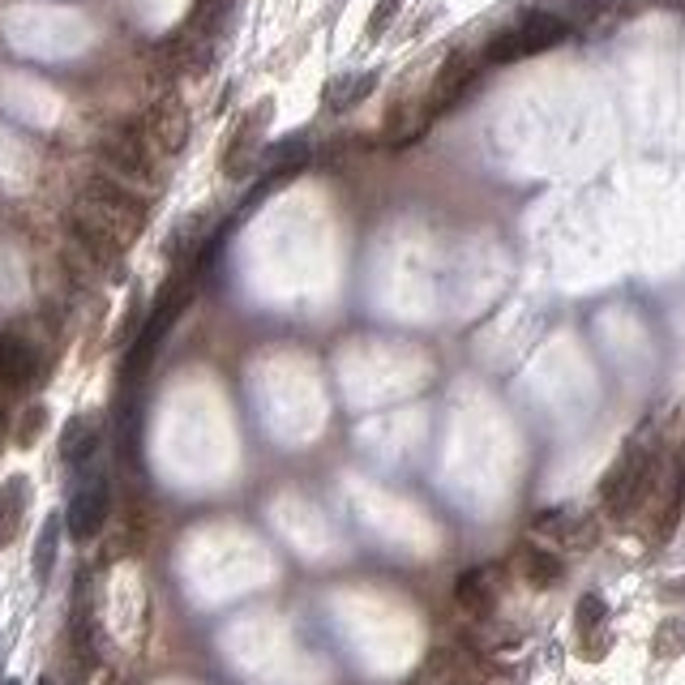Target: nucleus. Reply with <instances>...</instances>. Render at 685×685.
<instances>
[{
	"label": "nucleus",
	"mask_w": 685,
	"mask_h": 685,
	"mask_svg": "<svg viewBox=\"0 0 685 685\" xmlns=\"http://www.w3.org/2000/svg\"><path fill=\"white\" fill-rule=\"evenodd\" d=\"M95 159H99V172L125 180L133 189L159 185V155L137 125H120V129L103 133L95 142Z\"/></svg>",
	"instance_id": "nucleus-3"
},
{
	"label": "nucleus",
	"mask_w": 685,
	"mask_h": 685,
	"mask_svg": "<svg viewBox=\"0 0 685 685\" xmlns=\"http://www.w3.org/2000/svg\"><path fill=\"white\" fill-rule=\"evenodd\" d=\"M604 621H608V604L600 591H587L583 600H578L574 608V626H578V638H591V634H600L604 630Z\"/></svg>",
	"instance_id": "nucleus-19"
},
{
	"label": "nucleus",
	"mask_w": 685,
	"mask_h": 685,
	"mask_svg": "<svg viewBox=\"0 0 685 685\" xmlns=\"http://www.w3.org/2000/svg\"><path fill=\"white\" fill-rule=\"evenodd\" d=\"M43 420H48V411H43L39 403L26 411V416L18 420V446H35V437H39V429H43Z\"/></svg>",
	"instance_id": "nucleus-22"
},
{
	"label": "nucleus",
	"mask_w": 685,
	"mask_h": 685,
	"mask_svg": "<svg viewBox=\"0 0 685 685\" xmlns=\"http://www.w3.org/2000/svg\"><path fill=\"white\" fill-rule=\"evenodd\" d=\"M39 685H52V677H43V681H39Z\"/></svg>",
	"instance_id": "nucleus-25"
},
{
	"label": "nucleus",
	"mask_w": 685,
	"mask_h": 685,
	"mask_svg": "<svg viewBox=\"0 0 685 685\" xmlns=\"http://www.w3.org/2000/svg\"><path fill=\"white\" fill-rule=\"evenodd\" d=\"M60 531H65V519H56V514H48V519H43L39 540H35V578H39V583H48L52 570H56V557H60Z\"/></svg>",
	"instance_id": "nucleus-16"
},
{
	"label": "nucleus",
	"mask_w": 685,
	"mask_h": 685,
	"mask_svg": "<svg viewBox=\"0 0 685 685\" xmlns=\"http://www.w3.org/2000/svg\"><path fill=\"white\" fill-rule=\"evenodd\" d=\"M497 587H501L497 566H471L459 583H454V600H459V608L471 617H489L497 604Z\"/></svg>",
	"instance_id": "nucleus-11"
},
{
	"label": "nucleus",
	"mask_w": 685,
	"mask_h": 685,
	"mask_svg": "<svg viewBox=\"0 0 685 685\" xmlns=\"http://www.w3.org/2000/svg\"><path fill=\"white\" fill-rule=\"evenodd\" d=\"M112 514V480L108 471H103L99 463H90L78 471V484H73L69 493V510H65V531L73 540H95L103 523H108Z\"/></svg>",
	"instance_id": "nucleus-5"
},
{
	"label": "nucleus",
	"mask_w": 685,
	"mask_h": 685,
	"mask_svg": "<svg viewBox=\"0 0 685 685\" xmlns=\"http://www.w3.org/2000/svg\"><path fill=\"white\" fill-rule=\"evenodd\" d=\"M137 129L155 146V155H180L189 142V112L176 99H155L146 108V116L137 120Z\"/></svg>",
	"instance_id": "nucleus-8"
},
{
	"label": "nucleus",
	"mask_w": 685,
	"mask_h": 685,
	"mask_svg": "<svg viewBox=\"0 0 685 685\" xmlns=\"http://www.w3.org/2000/svg\"><path fill=\"white\" fill-rule=\"evenodd\" d=\"M685 651V621H677V617H668L664 626L656 630V656H664V660H673V656H681Z\"/></svg>",
	"instance_id": "nucleus-20"
},
{
	"label": "nucleus",
	"mask_w": 685,
	"mask_h": 685,
	"mask_svg": "<svg viewBox=\"0 0 685 685\" xmlns=\"http://www.w3.org/2000/svg\"><path fill=\"white\" fill-rule=\"evenodd\" d=\"M43 373V352L26 330H5L0 334V390L18 394L30 390Z\"/></svg>",
	"instance_id": "nucleus-7"
},
{
	"label": "nucleus",
	"mask_w": 685,
	"mask_h": 685,
	"mask_svg": "<svg viewBox=\"0 0 685 685\" xmlns=\"http://www.w3.org/2000/svg\"><path fill=\"white\" fill-rule=\"evenodd\" d=\"M26 506H30V480L26 476H9L5 484H0V548H9L13 540H18Z\"/></svg>",
	"instance_id": "nucleus-13"
},
{
	"label": "nucleus",
	"mask_w": 685,
	"mask_h": 685,
	"mask_svg": "<svg viewBox=\"0 0 685 685\" xmlns=\"http://www.w3.org/2000/svg\"><path fill=\"white\" fill-rule=\"evenodd\" d=\"M9 424V403H5V390H0V429Z\"/></svg>",
	"instance_id": "nucleus-24"
},
{
	"label": "nucleus",
	"mask_w": 685,
	"mask_h": 685,
	"mask_svg": "<svg viewBox=\"0 0 685 685\" xmlns=\"http://www.w3.org/2000/svg\"><path fill=\"white\" fill-rule=\"evenodd\" d=\"M99 446H103V433H99L95 420H86V416H69L65 420V429H60V459H65L73 471L95 463Z\"/></svg>",
	"instance_id": "nucleus-12"
},
{
	"label": "nucleus",
	"mask_w": 685,
	"mask_h": 685,
	"mask_svg": "<svg viewBox=\"0 0 685 685\" xmlns=\"http://www.w3.org/2000/svg\"><path fill=\"white\" fill-rule=\"evenodd\" d=\"M78 206L95 223L108 227L116 240H125V245L137 232H142L146 219H150V202H146V197L137 193L133 185H125V180L108 176V172H90L82 180V202Z\"/></svg>",
	"instance_id": "nucleus-2"
},
{
	"label": "nucleus",
	"mask_w": 685,
	"mask_h": 685,
	"mask_svg": "<svg viewBox=\"0 0 685 685\" xmlns=\"http://www.w3.org/2000/svg\"><path fill=\"white\" fill-rule=\"evenodd\" d=\"M403 0H377V9H373V18H369V39H382V30L394 22V13H399Z\"/></svg>",
	"instance_id": "nucleus-23"
},
{
	"label": "nucleus",
	"mask_w": 685,
	"mask_h": 685,
	"mask_svg": "<svg viewBox=\"0 0 685 685\" xmlns=\"http://www.w3.org/2000/svg\"><path fill=\"white\" fill-rule=\"evenodd\" d=\"M266 120H270V99H262V103L253 108V116H245V120L236 125L232 142H227V155H223V172L232 176V180H240V176L249 172V163H253V155H257V146H262Z\"/></svg>",
	"instance_id": "nucleus-10"
},
{
	"label": "nucleus",
	"mask_w": 685,
	"mask_h": 685,
	"mask_svg": "<svg viewBox=\"0 0 685 685\" xmlns=\"http://www.w3.org/2000/svg\"><path fill=\"white\" fill-rule=\"evenodd\" d=\"M5 685H18V681H5Z\"/></svg>",
	"instance_id": "nucleus-26"
},
{
	"label": "nucleus",
	"mask_w": 685,
	"mask_h": 685,
	"mask_svg": "<svg viewBox=\"0 0 685 685\" xmlns=\"http://www.w3.org/2000/svg\"><path fill=\"white\" fill-rule=\"evenodd\" d=\"M65 236L73 240V249L82 253V262L90 270H103V274H112V279H120V274H125V249L129 245H125V240H116L103 223L90 219L82 206L65 215Z\"/></svg>",
	"instance_id": "nucleus-6"
},
{
	"label": "nucleus",
	"mask_w": 685,
	"mask_h": 685,
	"mask_svg": "<svg viewBox=\"0 0 685 685\" xmlns=\"http://www.w3.org/2000/svg\"><path fill=\"white\" fill-rule=\"evenodd\" d=\"M656 463H660V454L651 446L647 429L626 441V450L617 454V463L608 467V476L600 480V501L613 519H630V514L643 506L651 480H656Z\"/></svg>",
	"instance_id": "nucleus-1"
},
{
	"label": "nucleus",
	"mask_w": 685,
	"mask_h": 685,
	"mask_svg": "<svg viewBox=\"0 0 685 685\" xmlns=\"http://www.w3.org/2000/svg\"><path fill=\"white\" fill-rule=\"evenodd\" d=\"M587 527H578V519L570 510H540L536 514V536H553V540H574V544H583Z\"/></svg>",
	"instance_id": "nucleus-18"
},
{
	"label": "nucleus",
	"mask_w": 685,
	"mask_h": 685,
	"mask_svg": "<svg viewBox=\"0 0 685 685\" xmlns=\"http://www.w3.org/2000/svg\"><path fill=\"white\" fill-rule=\"evenodd\" d=\"M566 39H570L566 18H557V13H527L523 22L497 30V35L484 43V60H489V65H514V60L540 56Z\"/></svg>",
	"instance_id": "nucleus-4"
},
{
	"label": "nucleus",
	"mask_w": 685,
	"mask_h": 685,
	"mask_svg": "<svg viewBox=\"0 0 685 685\" xmlns=\"http://www.w3.org/2000/svg\"><path fill=\"white\" fill-rule=\"evenodd\" d=\"M373 86H377V73H356V78H334L326 86V108L330 112H347V108H356V103H364L373 95Z\"/></svg>",
	"instance_id": "nucleus-15"
},
{
	"label": "nucleus",
	"mask_w": 685,
	"mask_h": 685,
	"mask_svg": "<svg viewBox=\"0 0 685 685\" xmlns=\"http://www.w3.org/2000/svg\"><path fill=\"white\" fill-rule=\"evenodd\" d=\"M480 78V60L471 56V52H450L446 56V65L437 69V78H433V90H429V116H441V112H450L454 103H459L471 86H476Z\"/></svg>",
	"instance_id": "nucleus-9"
},
{
	"label": "nucleus",
	"mask_w": 685,
	"mask_h": 685,
	"mask_svg": "<svg viewBox=\"0 0 685 685\" xmlns=\"http://www.w3.org/2000/svg\"><path fill=\"white\" fill-rule=\"evenodd\" d=\"M617 0H570V18L566 22H600L604 13H613Z\"/></svg>",
	"instance_id": "nucleus-21"
},
{
	"label": "nucleus",
	"mask_w": 685,
	"mask_h": 685,
	"mask_svg": "<svg viewBox=\"0 0 685 685\" xmlns=\"http://www.w3.org/2000/svg\"><path fill=\"white\" fill-rule=\"evenodd\" d=\"M681 514H685V463H677L673 484H668L664 514H660V523H656V544H668V540H673V531H677V523H681Z\"/></svg>",
	"instance_id": "nucleus-17"
},
{
	"label": "nucleus",
	"mask_w": 685,
	"mask_h": 685,
	"mask_svg": "<svg viewBox=\"0 0 685 685\" xmlns=\"http://www.w3.org/2000/svg\"><path fill=\"white\" fill-rule=\"evenodd\" d=\"M523 578L536 591H544V587H557L561 583V574H566V566H561V557L553 553V548H540V544H527L523 548Z\"/></svg>",
	"instance_id": "nucleus-14"
}]
</instances>
